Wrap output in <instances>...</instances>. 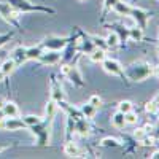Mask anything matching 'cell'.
<instances>
[{
    "mask_svg": "<svg viewBox=\"0 0 159 159\" xmlns=\"http://www.w3.org/2000/svg\"><path fill=\"white\" fill-rule=\"evenodd\" d=\"M151 73H153V67L145 61L132 62L126 69V76L129 80H132V81H143V80H147Z\"/></svg>",
    "mask_w": 159,
    "mask_h": 159,
    "instance_id": "1",
    "label": "cell"
},
{
    "mask_svg": "<svg viewBox=\"0 0 159 159\" xmlns=\"http://www.w3.org/2000/svg\"><path fill=\"white\" fill-rule=\"evenodd\" d=\"M51 123H52V118H48V116H46L45 121H40L38 124H35V126L30 127L32 132L37 135V140H38L40 145H48V142H49V126H51Z\"/></svg>",
    "mask_w": 159,
    "mask_h": 159,
    "instance_id": "2",
    "label": "cell"
},
{
    "mask_svg": "<svg viewBox=\"0 0 159 159\" xmlns=\"http://www.w3.org/2000/svg\"><path fill=\"white\" fill-rule=\"evenodd\" d=\"M0 15H2V18L13 24V25H16V19L19 18V10H16L15 7H11L10 3L5 5V3H0Z\"/></svg>",
    "mask_w": 159,
    "mask_h": 159,
    "instance_id": "3",
    "label": "cell"
},
{
    "mask_svg": "<svg viewBox=\"0 0 159 159\" xmlns=\"http://www.w3.org/2000/svg\"><path fill=\"white\" fill-rule=\"evenodd\" d=\"M129 16L132 19H135L137 25H140L142 29L147 27V22H148V18H150V13L148 11H145L142 8H137V7H132L130 8V13H129Z\"/></svg>",
    "mask_w": 159,
    "mask_h": 159,
    "instance_id": "4",
    "label": "cell"
},
{
    "mask_svg": "<svg viewBox=\"0 0 159 159\" xmlns=\"http://www.w3.org/2000/svg\"><path fill=\"white\" fill-rule=\"evenodd\" d=\"M42 46L45 49H54V51H61L62 48L67 46V38H61V37H51L46 38L42 43Z\"/></svg>",
    "mask_w": 159,
    "mask_h": 159,
    "instance_id": "5",
    "label": "cell"
},
{
    "mask_svg": "<svg viewBox=\"0 0 159 159\" xmlns=\"http://www.w3.org/2000/svg\"><path fill=\"white\" fill-rule=\"evenodd\" d=\"M102 67H103L105 72L110 73V75H124L121 64H119L118 61H115V59H107L105 57L102 61Z\"/></svg>",
    "mask_w": 159,
    "mask_h": 159,
    "instance_id": "6",
    "label": "cell"
},
{
    "mask_svg": "<svg viewBox=\"0 0 159 159\" xmlns=\"http://www.w3.org/2000/svg\"><path fill=\"white\" fill-rule=\"evenodd\" d=\"M40 62H43L46 65H54L61 61V54H59V51H54V49H46L43 51L42 54H40L38 57Z\"/></svg>",
    "mask_w": 159,
    "mask_h": 159,
    "instance_id": "7",
    "label": "cell"
},
{
    "mask_svg": "<svg viewBox=\"0 0 159 159\" xmlns=\"http://www.w3.org/2000/svg\"><path fill=\"white\" fill-rule=\"evenodd\" d=\"M11 59L15 61L16 67L22 65L25 61H27V48H24V46L15 48V49H13V52H11Z\"/></svg>",
    "mask_w": 159,
    "mask_h": 159,
    "instance_id": "8",
    "label": "cell"
},
{
    "mask_svg": "<svg viewBox=\"0 0 159 159\" xmlns=\"http://www.w3.org/2000/svg\"><path fill=\"white\" fill-rule=\"evenodd\" d=\"M51 99H52V100H56L57 103L64 100V92H62V88H61V84L54 80V76L51 78Z\"/></svg>",
    "mask_w": 159,
    "mask_h": 159,
    "instance_id": "9",
    "label": "cell"
},
{
    "mask_svg": "<svg viewBox=\"0 0 159 159\" xmlns=\"http://www.w3.org/2000/svg\"><path fill=\"white\" fill-rule=\"evenodd\" d=\"M27 127V124L24 123V119H18L16 116L8 118L7 124H5V130H18V129H24Z\"/></svg>",
    "mask_w": 159,
    "mask_h": 159,
    "instance_id": "10",
    "label": "cell"
},
{
    "mask_svg": "<svg viewBox=\"0 0 159 159\" xmlns=\"http://www.w3.org/2000/svg\"><path fill=\"white\" fill-rule=\"evenodd\" d=\"M2 113L5 118H13V116H18L19 115V110H18V105L15 102H5L3 108H2Z\"/></svg>",
    "mask_w": 159,
    "mask_h": 159,
    "instance_id": "11",
    "label": "cell"
},
{
    "mask_svg": "<svg viewBox=\"0 0 159 159\" xmlns=\"http://www.w3.org/2000/svg\"><path fill=\"white\" fill-rule=\"evenodd\" d=\"M130 8H132V5H129L127 2H123V0H118L116 5L113 7V10L118 13V15H121V16H129Z\"/></svg>",
    "mask_w": 159,
    "mask_h": 159,
    "instance_id": "12",
    "label": "cell"
},
{
    "mask_svg": "<svg viewBox=\"0 0 159 159\" xmlns=\"http://www.w3.org/2000/svg\"><path fill=\"white\" fill-rule=\"evenodd\" d=\"M67 76L72 80V83H73V84H76V86H83V84H84L81 75H80V70H78L76 67H70V70H69Z\"/></svg>",
    "mask_w": 159,
    "mask_h": 159,
    "instance_id": "13",
    "label": "cell"
},
{
    "mask_svg": "<svg viewBox=\"0 0 159 159\" xmlns=\"http://www.w3.org/2000/svg\"><path fill=\"white\" fill-rule=\"evenodd\" d=\"M111 123H113V126H115V127H118V129L124 127V126H126V118H124V113H121V111L118 110V111L111 116Z\"/></svg>",
    "mask_w": 159,
    "mask_h": 159,
    "instance_id": "14",
    "label": "cell"
},
{
    "mask_svg": "<svg viewBox=\"0 0 159 159\" xmlns=\"http://www.w3.org/2000/svg\"><path fill=\"white\" fill-rule=\"evenodd\" d=\"M64 153L67 154V156H76L78 157V154H80V148H78V145L75 143V142H67L65 143V147H64Z\"/></svg>",
    "mask_w": 159,
    "mask_h": 159,
    "instance_id": "15",
    "label": "cell"
},
{
    "mask_svg": "<svg viewBox=\"0 0 159 159\" xmlns=\"http://www.w3.org/2000/svg\"><path fill=\"white\" fill-rule=\"evenodd\" d=\"M89 57H91V61L92 62H102L105 57H107V56H105V49H100V48H94V49H92L91 52H89Z\"/></svg>",
    "mask_w": 159,
    "mask_h": 159,
    "instance_id": "16",
    "label": "cell"
},
{
    "mask_svg": "<svg viewBox=\"0 0 159 159\" xmlns=\"http://www.w3.org/2000/svg\"><path fill=\"white\" fill-rule=\"evenodd\" d=\"M129 38L134 40V42H142L143 38V29L140 25H134L132 29H129Z\"/></svg>",
    "mask_w": 159,
    "mask_h": 159,
    "instance_id": "17",
    "label": "cell"
},
{
    "mask_svg": "<svg viewBox=\"0 0 159 159\" xmlns=\"http://www.w3.org/2000/svg\"><path fill=\"white\" fill-rule=\"evenodd\" d=\"M15 69H16V64H15V61H13V59L5 61V62L2 64V67H0V70L3 72L5 76H7V75H11L13 72H15Z\"/></svg>",
    "mask_w": 159,
    "mask_h": 159,
    "instance_id": "18",
    "label": "cell"
},
{
    "mask_svg": "<svg viewBox=\"0 0 159 159\" xmlns=\"http://www.w3.org/2000/svg\"><path fill=\"white\" fill-rule=\"evenodd\" d=\"M42 52H43V46H42V45L27 48V59H38Z\"/></svg>",
    "mask_w": 159,
    "mask_h": 159,
    "instance_id": "19",
    "label": "cell"
},
{
    "mask_svg": "<svg viewBox=\"0 0 159 159\" xmlns=\"http://www.w3.org/2000/svg\"><path fill=\"white\" fill-rule=\"evenodd\" d=\"M105 42H107V46H108V48H116V46L119 45V37H118V34L113 30V32L108 34L107 38H105Z\"/></svg>",
    "mask_w": 159,
    "mask_h": 159,
    "instance_id": "20",
    "label": "cell"
},
{
    "mask_svg": "<svg viewBox=\"0 0 159 159\" xmlns=\"http://www.w3.org/2000/svg\"><path fill=\"white\" fill-rule=\"evenodd\" d=\"M96 111H97V108L94 107V105H91L89 102L84 103L83 108H81V113L84 115V118H94L96 116Z\"/></svg>",
    "mask_w": 159,
    "mask_h": 159,
    "instance_id": "21",
    "label": "cell"
},
{
    "mask_svg": "<svg viewBox=\"0 0 159 159\" xmlns=\"http://www.w3.org/2000/svg\"><path fill=\"white\" fill-rule=\"evenodd\" d=\"M118 110L121 111V113H129V111H132V102H129V100H123V102H119V105H118Z\"/></svg>",
    "mask_w": 159,
    "mask_h": 159,
    "instance_id": "22",
    "label": "cell"
},
{
    "mask_svg": "<svg viewBox=\"0 0 159 159\" xmlns=\"http://www.w3.org/2000/svg\"><path fill=\"white\" fill-rule=\"evenodd\" d=\"M100 145L102 147H119V140H116V139H111V137H105V139H102V142H100Z\"/></svg>",
    "mask_w": 159,
    "mask_h": 159,
    "instance_id": "23",
    "label": "cell"
},
{
    "mask_svg": "<svg viewBox=\"0 0 159 159\" xmlns=\"http://www.w3.org/2000/svg\"><path fill=\"white\" fill-rule=\"evenodd\" d=\"M22 119H24V123L27 124V127H32V126H35V124H38L40 121H42L38 116H34V115H29V116H25Z\"/></svg>",
    "mask_w": 159,
    "mask_h": 159,
    "instance_id": "24",
    "label": "cell"
},
{
    "mask_svg": "<svg viewBox=\"0 0 159 159\" xmlns=\"http://www.w3.org/2000/svg\"><path fill=\"white\" fill-rule=\"evenodd\" d=\"M92 43H94L96 48H100V49H107V42H105V38H100V37H92Z\"/></svg>",
    "mask_w": 159,
    "mask_h": 159,
    "instance_id": "25",
    "label": "cell"
},
{
    "mask_svg": "<svg viewBox=\"0 0 159 159\" xmlns=\"http://www.w3.org/2000/svg\"><path fill=\"white\" fill-rule=\"evenodd\" d=\"M124 118H126V124H137V121H139V115L134 113V111L126 113Z\"/></svg>",
    "mask_w": 159,
    "mask_h": 159,
    "instance_id": "26",
    "label": "cell"
},
{
    "mask_svg": "<svg viewBox=\"0 0 159 159\" xmlns=\"http://www.w3.org/2000/svg\"><path fill=\"white\" fill-rule=\"evenodd\" d=\"M154 142H156V137H154V135H148V134L140 140V143H142V145H145V147H153Z\"/></svg>",
    "mask_w": 159,
    "mask_h": 159,
    "instance_id": "27",
    "label": "cell"
},
{
    "mask_svg": "<svg viewBox=\"0 0 159 159\" xmlns=\"http://www.w3.org/2000/svg\"><path fill=\"white\" fill-rule=\"evenodd\" d=\"M145 110H147L148 113H156L157 111V103H154L153 100H150L147 105H145Z\"/></svg>",
    "mask_w": 159,
    "mask_h": 159,
    "instance_id": "28",
    "label": "cell"
},
{
    "mask_svg": "<svg viewBox=\"0 0 159 159\" xmlns=\"http://www.w3.org/2000/svg\"><path fill=\"white\" fill-rule=\"evenodd\" d=\"M145 135H147V130H145L143 127H139V129H135V132H134V137H135L139 142H140Z\"/></svg>",
    "mask_w": 159,
    "mask_h": 159,
    "instance_id": "29",
    "label": "cell"
},
{
    "mask_svg": "<svg viewBox=\"0 0 159 159\" xmlns=\"http://www.w3.org/2000/svg\"><path fill=\"white\" fill-rule=\"evenodd\" d=\"M89 103H91V105H94L96 108H99L100 105H102V99H100L99 96H91V99H89Z\"/></svg>",
    "mask_w": 159,
    "mask_h": 159,
    "instance_id": "30",
    "label": "cell"
},
{
    "mask_svg": "<svg viewBox=\"0 0 159 159\" xmlns=\"http://www.w3.org/2000/svg\"><path fill=\"white\" fill-rule=\"evenodd\" d=\"M116 2L118 0H105V10H113V7L116 5Z\"/></svg>",
    "mask_w": 159,
    "mask_h": 159,
    "instance_id": "31",
    "label": "cell"
},
{
    "mask_svg": "<svg viewBox=\"0 0 159 159\" xmlns=\"http://www.w3.org/2000/svg\"><path fill=\"white\" fill-rule=\"evenodd\" d=\"M8 40H11V34H7V35H0V46H3Z\"/></svg>",
    "mask_w": 159,
    "mask_h": 159,
    "instance_id": "32",
    "label": "cell"
},
{
    "mask_svg": "<svg viewBox=\"0 0 159 159\" xmlns=\"http://www.w3.org/2000/svg\"><path fill=\"white\" fill-rule=\"evenodd\" d=\"M143 129L147 130V134H153V130H154V126L153 124H145Z\"/></svg>",
    "mask_w": 159,
    "mask_h": 159,
    "instance_id": "33",
    "label": "cell"
},
{
    "mask_svg": "<svg viewBox=\"0 0 159 159\" xmlns=\"http://www.w3.org/2000/svg\"><path fill=\"white\" fill-rule=\"evenodd\" d=\"M70 67H72V65H67V64H65V65H62L61 72H62L64 75H67V73H69V70H70Z\"/></svg>",
    "mask_w": 159,
    "mask_h": 159,
    "instance_id": "34",
    "label": "cell"
},
{
    "mask_svg": "<svg viewBox=\"0 0 159 159\" xmlns=\"http://www.w3.org/2000/svg\"><path fill=\"white\" fill-rule=\"evenodd\" d=\"M5 124H7V118H0V130H5Z\"/></svg>",
    "mask_w": 159,
    "mask_h": 159,
    "instance_id": "35",
    "label": "cell"
},
{
    "mask_svg": "<svg viewBox=\"0 0 159 159\" xmlns=\"http://www.w3.org/2000/svg\"><path fill=\"white\" fill-rule=\"evenodd\" d=\"M150 157H153V159H159V150H156V151H154Z\"/></svg>",
    "mask_w": 159,
    "mask_h": 159,
    "instance_id": "36",
    "label": "cell"
},
{
    "mask_svg": "<svg viewBox=\"0 0 159 159\" xmlns=\"http://www.w3.org/2000/svg\"><path fill=\"white\" fill-rule=\"evenodd\" d=\"M153 102H154V103H157V105H159V92H157V94H156V96H154V99H153Z\"/></svg>",
    "mask_w": 159,
    "mask_h": 159,
    "instance_id": "37",
    "label": "cell"
},
{
    "mask_svg": "<svg viewBox=\"0 0 159 159\" xmlns=\"http://www.w3.org/2000/svg\"><path fill=\"white\" fill-rule=\"evenodd\" d=\"M3 105H5V99H3V97H0V110L3 108Z\"/></svg>",
    "mask_w": 159,
    "mask_h": 159,
    "instance_id": "38",
    "label": "cell"
},
{
    "mask_svg": "<svg viewBox=\"0 0 159 159\" xmlns=\"http://www.w3.org/2000/svg\"><path fill=\"white\" fill-rule=\"evenodd\" d=\"M3 78H5V75H3L2 70H0V81H3Z\"/></svg>",
    "mask_w": 159,
    "mask_h": 159,
    "instance_id": "39",
    "label": "cell"
},
{
    "mask_svg": "<svg viewBox=\"0 0 159 159\" xmlns=\"http://www.w3.org/2000/svg\"><path fill=\"white\" fill-rule=\"evenodd\" d=\"M80 2H86V0H80Z\"/></svg>",
    "mask_w": 159,
    "mask_h": 159,
    "instance_id": "40",
    "label": "cell"
},
{
    "mask_svg": "<svg viewBox=\"0 0 159 159\" xmlns=\"http://www.w3.org/2000/svg\"><path fill=\"white\" fill-rule=\"evenodd\" d=\"M157 111H159V105H157Z\"/></svg>",
    "mask_w": 159,
    "mask_h": 159,
    "instance_id": "41",
    "label": "cell"
},
{
    "mask_svg": "<svg viewBox=\"0 0 159 159\" xmlns=\"http://www.w3.org/2000/svg\"><path fill=\"white\" fill-rule=\"evenodd\" d=\"M157 72H159V67H157Z\"/></svg>",
    "mask_w": 159,
    "mask_h": 159,
    "instance_id": "42",
    "label": "cell"
}]
</instances>
